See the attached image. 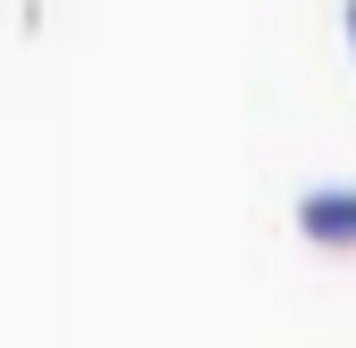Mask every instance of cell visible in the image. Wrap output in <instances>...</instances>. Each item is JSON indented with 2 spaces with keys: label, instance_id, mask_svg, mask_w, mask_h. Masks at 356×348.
I'll return each mask as SVG.
<instances>
[{
  "label": "cell",
  "instance_id": "2",
  "mask_svg": "<svg viewBox=\"0 0 356 348\" xmlns=\"http://www.w3.org/2000/svg\"><path fill=\"white\" fill-rule=\"evenodd\" d=\"M348 33H356V0H348Z\"/></svg>",
  "mask_w": 356,
  "mask_h": 348
},
{
  "label": "cell",
  "instance_id": "1",
  "mask_svg": "<svg viewBox=\"0 0 356 348\" xmlns=\"http://www.w3.org/2000/svg\"><path fill=\"white\" fill-rule=\"evenodd\" d=\"M298 232L323 249H356V191H307L298 199Z\"/></svg>",
  "mask_w": 356,
  "mask_h": 348
}]
</instances>
